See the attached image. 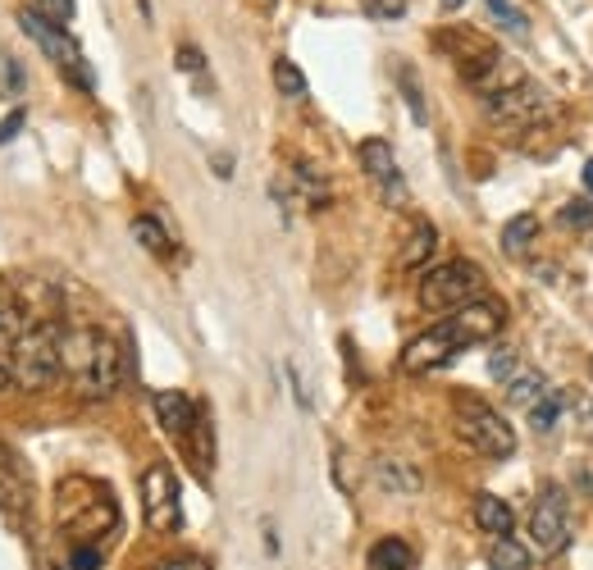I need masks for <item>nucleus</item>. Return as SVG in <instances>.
Instances as JSON below:
<instances>
[{"instance_id": "4468645a", "label": "nucleus", "mask_w": 593, "mask_h": 570, "mask_svg": "<svg viewBox=\"0 0 593 570\" xmlns=\"http://www.w3.org/2000/svg\"><path fill=\"white\" fill-rule=\"evenodd\" d=\"M520 82H530V78H525L520 64H516L512 55H498V60L489 64V69L470 82V87H475V92L485 96V101H493V96H507V92H516Z\"/></svg>"}, {"instance_id": "f704fd0d", "label": "nucleus", "mask_w": 593, "mask_h": 570, "mask_svg": "<svg viewBox=\"0 0 593 570\" xmlns=\"http://www.w3.org/2000/svg\"><path fill=\"white\" fill-rule=\"evenodd\" d=\"M41 14L55 18V24H69V18H74V0H41Z\"/></svg>"}, {"instance_id": "7ed1b4c3", "label": "nucleus", "mask_w": 593, "mask_h": 570, "mask_svg": "<svg viewBox=\"0 0 593 570\" xmlns=\"http://www.w3.org/2000/svg\"><path fill=\"white\" fill-rule=\"evenodd\" d=\"M64 375V324L51 320H33L28 328L14 334V365H10V379L28 392L51 388Z\"/></svg>"}, {"instance_id": "f257e3e1", "label": "nucleus", "mask_w": 593, "mask_h": 570, "mask_svg": "<svg viewBox=\"0 0 593 570\" xmlns=\"http://www.w3.org/2000/svg\"><path fill=\"white\" fill-rule=\"evenodd\" d=\"M502 324H507V311H502L498 301L475 297L466 306H456V311H448V320L425 328L421 338H411L402 352V370L407 375H429V370L448 365L456 352H470V347L498 338Z\"/></svg>"}, {"instance_id": "c85d7f7f", "label": "nucleus", "mask_w": 593, "mask_h": 570, "mask_svg": "<svg viewBox=\"0 0 593 570\" xmlns=\"http://www.w3.org/2000/svg\"><path fill=\"white\" fill-rule=\"evenodd\" d=\"M557 219H562V229H570V233H589L593 229V202H589V196H580V202H566Z\"/></svg>"}, {"instance_id": "e433bc0d", "label": "nucleus", "mask_w": 593, "mask_h": 570, "mask_svg": "<svg viewBox=\"0 0 593 570\" xmlns=\"http://www.w3.org/2000/svg\"><path fill=\"white\" fill-rule=\"evenodd\" d=\"M18 128H24V109H10V115L0 119V146H5L10 138H18Z\"/></svg>"}, {"instance_id": "0eeeda50", "label": "nucleus", "mask_w": 593, "mask_h": 570, "mask_svg": "<svg viewBox=\"0 0 593 570\" xmlns=\"http://www.w3.org/2000/svg\"><path fill=\"white\" fill-rule=\"evenodd\" d=\"M74 379H78V398L87 402H105L124 384V347L109 328H92V357H87V365Z\"/></svg>"}, {"instance_id": "6e6552de", "label": "nucleus", "mask_w": 593, "mask_h": 570, "mask_svg": "<svg viewBox=\"0 0 593 570\" xmlns=\"http://www.w3.org/2000/svg\"><path fill=\"white\" fill-rule=\"evenodd\" d=\"M142 516H146V530H156V534H173L183 524L179 475L165 462L146 466V475H142Z\"/></svg>"}, {"instance_id": "1a4fd4ad", "label": "nucleus", "mask_w": 593, "mask_h": 570, "mask_svg": "<svg viewBox=\"0 0 593 570\" xmlns=\"http://www.w3.org/2000/svg\"><path fill=\"white\" fill-rule=\"evenodd\" d=\"M530 534L539 543V553H562L570 543V497L562 484H543L534 497V516H530Z\"/></svg>"}, {"instance_id": "7c9ffc66", "label": "nucleus", "mask_w": 593, "mask_h": 570, "mask_svg": "<svg viewBox=\"0 0 593 570\" xmlns=\"http://www.w3.org/2000/svg\"><path fill=\"white\" fill-rule=\"evenodd\" d=\"M516 375H520V370H516V347H498V352L489 357V379L512 384Z\"/></svg>"}, {"instance_id": "f8f14e48", "label": "nucleus", "mask_w": 593, "mask_h": 570, "mask_svg": "<svg viewBox=\"0 0 593 570\" xmlns=\"http://www.w3.org/2000/svg\"><path fill=\"white\" fill-rule=\"evenodd\" d=\"M361 169L375 179V187H379V196L388 206H407V179H402L398 160H392V146L384 138H365L361 142Z\"/></svg>"}, {"instance_id": "bb28decb", "label": "nucleus", "mask_w": 593, "mask_h": 570, "mask_svg": "<svg viewBox=\"0 0 593 570\" xmlns=\"http://www.w3.org/2000/svg\"><path fill=\"white\" fill-rule=\"evenodd\" d=\"M0 507H5V511H24V507H28V489H24V479H18L10 466L0 470Z\"/></svg>"}, {"instance_id": "a878e982", "label": "nucleus", "mask_w": 593, "mask_h": 570, "mask_svg": "<svg viewBox=\"0 0 593 570\" xmlns=\"http://www.w3.org/2000/svg\"><path fill=\"white\" fill-rule=\"evenodd\" d=\"M398 87H402V96H407V105H411V119H415V124H425V119H429L425 92H421V82H415V74L407 69V64H398Z\"/></svg>"}, {"instance_id": "a19ab883", "label": "nucleus", "mask_w": 593, "mask_h": 570, "mask_svg": "<svg viewBox=\"0 0 593 570\" xmlns=\"http://www.w3.org/2000/svg\"><path fill=\"white\" fill-rule=\"evenodd\" d=\"M443 5H448V10H456V5H461V0H443Z\"/></svg>"}, {"instance_id": "6ab92c4d", "label": "nucleus", "mask_w": 593, "mask_h": 570, "mask_svg": "<svg viewBox=\"0 0 593 570\" xmlns=\"http://www.w3.org/2000/svg\"><path fill=\"white\" fill-rule=\"evenodd\" d=\"M133 237H138V247H146L151 256H169L173 251V237L165 233V224L156 215H138L133 219Z\"/></svg>"}, {"instance_id": "39448f33", "label": "nucleus", "mask_w": 593, "mask_h": 570, "mask_svg": "<svg viewBox=\"0 0 593 570\" xmlns=\"http://www.w3.org/2000/svg\"><path fill=\"white\" fill-rule=\"evenodd\" d=\"M479 293H485V270L470 265V260H448V265H434L425 274L421 306H425V311L448 315V311H456V306L475 301Z\"/></svg>"}, {"instance_id": "ea45409f", "label": "nucleus", "mask_w": 593, "mask_h": 570, "mask_svg": "<svg viewBox=\"0 0 593 570\" xmlns=\"http://www.w3.org/2000/svg\"><path fill=\"white\" fill-rule=\"evenodd\" d=\"M5 466H10V448H5V443H0V470H5Z\"/></svg>"}, {"instance_id": "f3484780", "label": "nucleus", "mask_w": 593, "mask_h": 570, "mask_svg": "<svg viewBox=\"0 0 593 570\" xmlns=\"http://www.w3.org/2000/svg\"><path fill=\"white\" fill-rule=\"evenodd\" d=\"M375 479H379L384 489H392V493H421V489H425L421 470H415V466H407V462H388V456H384V462L375 466Z\"/></svg>"}, {"instance_id": "9b49d317", "label": "nucleus", "mask_w": 593, "mask_h": 570, "mask_svg": "<svg viewBox=\"0 0 593 570\" xmlns=\"http://www.w3.org/2000/svg\"><path fill=\"white\" fill-rule=\"evenodd\" d=\"M438 51L452 55V64L461 69V78H466V82H475V78L502 55L493 41H489L485 33H475V28H448V33H438Z\"/></svg>"}, {"instance_id": "9d476101", "label": "nucleus", "mask_w": 593, "mask_h": 570, "mask_svg": "<svg viewBox=\"0 0 593 570\" xmlns=\"http://www.w3.org/2000/svg\"><path fill=\"white\" fill-rule=\"evenodd\" d=\"M489 119L502 128H534L543 119H553V96L539 92L534 82H520L516 92L489 101Z\"/></svg>"}, {"instance_id": "473e14b6", "label": "nucleus", "mask_w": 593, "mask_h": 570, "mask_svg": "<svg viewBox=\"0 0 593 570\" xmlns=\"http://www.w3.org/2000/svg\"><path fill=\"white\" fill-rule=\"evenodd\" d=\"M365 10L375 18H402L407 14V0H365Z\"/></svg>"}, {"instance_id": "4c0bfd02", "label": "nucleus", "mask_w": 593, "mask_h": 570, "mask_svg": "<svg viewBox=\"0 0 593 570\" xmlns=\"http://www.w3.org/2000/svg\"><path fill=\"white\" fill-rule=\"evenodd\" d=\"M584 187H589V192H593V160H589V165H584Z\"/></svg>"}, {"instance_id": "5701e85b", "label": "nucleus", "mask_w": 593, "mask_h": 570, "mask_svg": "<svg viewBox=\"0 0 593 570\" xmlns=\"http://www.w3.org/2000/svg\"><path fill=\"white\" fill-rule=\"evenodd\" d=\"M547 392V379L543 375H516L507 384V406H520V411H530L539 398Z\"/></svg>"}, {"instance_id": "20e7f679", "label": "nucleus", "mask_w": 593, "mask_h": 570, "mask_svg": "<svg viewBox=\"0 0 593 570\" xmlns=\"http://www.w3.org/2000/svg\"><path fill=\"white\" fill-rule=\"evenodd\" d=\"M18 24H24V33L37 41V51L47 55L64 78H69L74 87H82V92H92L96 78H92V64H87L82 51H78V37H69L64 24H55V18H47L41 10H18Z\"/></svg>"}, {"instance_id": "2f4dec72", "label": "nucleus", "mask_w": 593, "mask_h": 570, "mask_svg": "<svg viewBox=\"0 0 593 570\" xmlns=\"http://www.w3.org/2000/svg\"><path fill=\"white\" fill-rule=\"evenodd\" d=\"M101 566H105V557H101V547H92V543H78L69 553V570H101Z\"/></svg>"}, {"instance_id": "79ce46f5", "label": "nucleus", "mask_w": 593, "mask_h": 570, "mask_svg": "<svg viewBox=\"0 0 593 570\" xmlns=\"http://www.w3.org/2000/svg\"><path fill=\"white\" fill-rule=\"evenodd\" d=\"M0 338H10V334H5V324H0Z\"/></svg>"}, {"instance_id": "dca6fc26", "label": "nucleus", "mask_w": 593, "mask_h": 570, "mask_svg": "<svg viewBox=\"0 0 593 570\" xmlns=\"http://www.w3.org/2000/svg\"><path fill=\"white\" fill-rule=\"evenodd\" d=\"M188 456H192V466L202 470V475L215 466V433H210V415H206V406H202V415H196V425L188 429Z\"/></svg>"}, {"instance_id": "b1692460", "label": "nucleus", "mask_w": 593, "mask_h": 570, "mask_svg": "<svg viewBox=\"0 0 593 570\" xmlns=\"http://www.w3.org/2000/svg\"><path fill=\"white\" fill-rule=\"evenodd\" d=\"M24 87H28V74H24V64H18L10 51H0V96H24Z\"/></svg>"}, {"instance_id": "72a5a7b5", "label": "nucleus", "mask_w": 593, "mask_h": 570, "mask_svg": "<svg viewBox=\"0 0 593 570\" xmlns=\"http://www.w3.org/2000/svg\"><path fill=\"white\" fill-rule=\"evenodd\" d=\"M173 60H179L183 74H206V55L196 51V47H179V55H173Z\"/></svg>"}, {"instance_id": "4be33fe9", "label": "nucleus", "mask_w": 593, "mask_h": 570, "mask_svg": "<svg viewBox=\"0 0 593 570\" xmlns=\"http://www.w3.org/2000/svg\"><path fill=\"white\" fill-rule=\"evenodd\" d=\"M434 247H438L434 224H415V233L407 237V247H402V270H421L425 260L434 256Z\"/></svg>"}, {"instance_id": "393cba45", "label": "nucleus", "mask_w": 593, "mask_h": 570, "mask_svg": "<svg viewBox=\"0 0 593 570\" xmlns=\"http://www.w3.org/2000/svg\"><path fill=\"white\" fill-rule=\"evenodd\" d=\"M562 406H566V398H562V392H543V398H539V406H530V429H534V433H547V429L557 425Z\"/></svg>"}, {"instance_id": "412c9836", "label": "nucleus", "mask_w": 593, "mask_h": 570, "mask_svg": "<svg viewBox=\"0 0 593 570\" xmlns=\"http://www.w3.org/2000/svg\"><path fill=\"white\" fill-rule=\"evenodd\" d=\"M534 233H539V219L534 215H516L507 219V229H502V251L507 256H525L534 243Z\"/></svg>"}, {"instance_id": "c756f323", "label": "nucleus", "mask_w": 593, "mask_h": 570, "mask_svg": "<svg viewBox=\"0 0 593 570\" xmlns=\"http://www.w3.org/2000/svg\"><path fill=\"white\" fill-rule=\"evenodd\" d=\"M274 87H279V92L283 96H306V78H301V69H297V64L293 60H274Z\"/></svg>"}, {"instance_id": "2eb2a0df", "label": "nucleus", "mask_w": 593, "mask_h": 570, "mask_svg": "<svg viewBox=\"0 0 593 570\" xmlns=\"http://www.w3.org/2000/svg\"><path fill=\"white\" fill-rule=\"evenodd\" d=\"M475 524L485 534H493V539H502V534H512V524H516V516H512V507L502 497H493V493H485L475 502Z\"/></svg>"}, {"instance_id": "58836bf2", "label": "nucleus", "mask_w": 593, "mask_h": 570, "mask_svg": "<svg viewBox=\"0 0 593 570\" xmlns=\"http://www.w3.org/2000/svg\"><path fill=\"white\" fill-rule=\"evenodd\" d=\"M5 384H10V365H5V361H0V388H5Z\"/></svg>"}, {"instance_id": "f03ea898", "label": "nucleus", "mask_w": 593, "mask_h": 570, "mask_svg": "<svg viewBox=\"0 0 593 570\" xmlns=\"http://www.w3.org/2000/svg\"><path fill=\"white\" fill-rule=\"evenodd\" d=\"M55 520L69 539L96 543L101 534H109L119 524V511H115V497H109L105 484H96V479H87V475H69L55 493Z\"/></svg>"}, {"instance_id": "cd10ccee", "label": "nucleus", "mask_w": 593, "mask_h": 570, "mask_svg": "<svg viewBox=\"0 0 593 570\" xmlns=\"http://www.w3.org/2000/svg\"><path fill=\"white\" fill-rule=\"evenodd\" d=\"M485 5H489V14H493L512 37H525V33H530V18H525V14L512 5V0H485Z\"/></svg>"}, {"instance_id": "ddd939ff", "label": "nucleus", "mask_w": 593, "mask_h": 570, "mask_svg": "<svg viewBox=\"0 0 593 570\" xmlns=\"http://www.w3.org/2000/svg\"><path fill=\"white\" fill-rule=\"evenodd\" d=\"M151 406H156V420H160V429L165 433H173V438H188V429L196 425V415H202V402H192L188 392H156L151 398Z\"/></svg>"}, {"instance_id": "a211bd4d", "label": "nucleus", "mask_w": 593, "mask_h": 570, "mask_svg": "<svg viewBox=\"0 0 593 570\" xmlns=\"http://www.w3.org/2000/svg\"><path fill=\"white\" fill-rule=\"evenodd\" d=\"M415 553L407 547V539H379L370 547V570H411Z\"/></svg>"}, {"instance_id": "aec40b11", "label": "nucleus", "mask_w": 593, "mask_h": 570, "mask_svg": "<svg viewBox=\"0 0 593 570\" xmlns=\"http://www.w3.org/2000/svg\"><path fill=\"white\" fill-rule=\"evenodd\" d=\"M489 570H530V547L516 543L512 534H502L489 547Z\"/></svg>"}, {"instance_id": "c9c22d12", "label": "nucleus", "mask_w": 593, "mask_h": 570, "mask_svg": "<svg viewBox=\"0 0 593 570\" xmlns=\"http://www.w3.org/2000/svg\"><path fill=\"white\" fill-rule=\"evenodd\" d=\"M156 570H210V566H206V557H192V553H183V557H169V561H160Z\"/></svg>"}, {"instance_id": "423d86ee", "label": "nucleus", "mask_w": 593, "mask_h": 570, "mask_svg": "<svg viewBox=\"0 0 593 570\" xmlns=\"http://www.w3.org/2000/svg\"><path fill=\"white\" fill-rule=\"evenodd\" d=\"M456 433L466 438L475 452L493 456V462H502V456L516 452L512 425L502 420V415H498L489 402H479V398H461V402H456Z\"/></svg>"}]
</instances>
